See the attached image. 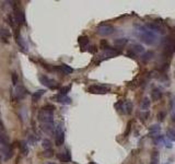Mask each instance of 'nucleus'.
Here are the masks:
<instances>
[{
  "instance_id": "1",
  "label": "nucleus",
  "mask_w": 175,
  "mask_h": 164,
  "mask_svg": "<svg viewBox=\"0 0 175 164\" xmlns=\"http://www.w3.org/2000/svg\"><path fill=\"white\" fill-rule=\"evenodd\" d=\"M136 35L147 45H153V44H156L159 42L158 34L150 31V30H147L144 27H138V30L136 31Z\"/></svg>"
},
{
  "instance_id": "2",
  "label": "nucleus",
  "mask_w": 175,
  "mask_h": 164,
  "mask_svg": "<svg viewBox=\"0 0 175 164\" xmlns=\"http://www.w3.org/2000/svg\"><path fill=\"white\" fill-rule=\"evenodd\" d=\"M163 53L162 56H164L165 58H170L173 56V54L175 53V39L171 36H166L163 39Z\"/></svg>"
},
{
  "instance_id": "3",
  "label": "nucleus",
  "mask_w": 175,
  "mask_h": 164,
  "mask_svg": "<svg viewBox=\"0 0 175 164\" xmlns=\"http://www.w3.org/2000/svg\"><path fill=\"white\" fill-rule=\"evenodd\" d=\"M37 119L41 123V125H43V124H52V125H54V112L42 109L39 112Z\"/></svg>"
},
{
  "instance_id": "4",
  "label": "nucleus",
  "mask_w": 175,
  "mask_h": 164,
  "mask_svg": "<svg viewBox=\"0 0 175 164\" xmlns=\"http://www.w3.org/2000/svg\"><path fill=\"white\" fill-rule=\"evenodd\" d=\"M13 8V18H15V23L22 25L25 24V14H24V11L22 10V8L18 5H13L12 6Z\"/></svg>"
},
{
  "instance_id": "5",
  "label": "nucleus",
  "mask_w": 175,
  "mask_h": 164,
  "mask_svg": "<svg viewBox=\"0 0 175 164\" xmlns=\"http://www.w3.org/2000/svg\"><path fill=\"white\" fill-rule=\"evenodd\" d=\"M55 143L57 147H61L65 143V131L61 123L55 127Z\"/></svg>"
},
{
  "instance_id": "6",
  "label": "nucleus",
  "mask_w": 175,
  "mask_h": 164,
  "mask_svg": "<svg viewBox=\"0 0 175 164\" xmlns=\"http://www.w3.org/2000/svg\"><path fill=\"white\" fill-rule=\"evenodd\" d=\"M39 80L44 87L48 88V89H51V90L58 89V87H59L57 81H55L54 79H51V78L47 77V76H45V75H40Z\"/></svg>"
},
{
  "instance_id": "7",
  "label": "nucleus",
  "mask_w": 175,
  "mask_h": 164,
  "mask_svg": "<svg viewBox=\"0 0 175 164\" xmlns=\"http://www.w3.org/2000/svg\"><path fill=\"white\" fill-rule=\"evenodd\" d=\"M88 91L93 94H105L110 91V87L106 84H93L88 88Z\"/></svg>"
},
{
  "instance_id": "8",
  "label": "nucleus",
  "mask_w": 175,
  "mask_h": 164,
  "mask_svg": "<svg viewBox=\"0 0 175 164\" xmlns=\"http://www.w3.org/2000/svg\"><path fill=\"white\" fill-rule=\"evenodd\" d=\"M115 32V27L110 24H101L96 29V33L101 36H108Z\"/></svg>"
},
{
  "instance_id": "9",
  "label": "nucleus",
  "mask_w": 175,
  "mask_h": 164,
  "mask_svg": "<svg viewBox=\"0 0 175 164\" xmlns=\"http://www.w3.org/2000/svg\"><path fill=\"white\" fill-rule=\"evenodd\" d=\"M1 157H2L3 161H8L13 157V150H12L11 146H6V147H1Z\"/></svg>"
},
{
  "instance_id": "10",
  "label": "nucleus",
  "mask_w": 175,
  "mask_h": 164,
  "mask_svg": "<svg viewBox=\"0 0 175 164\" xmlns=\"http://www.w3.org/2000/svg\"><path fill=\"white\" fill-rule=\"evenodd\" d=\"M54 70H56V71H59V72L64 73V75H70V73L73 72V69H72L70 66L66 65V64H61V65L59 66H54Z\"/></svg>"
},
{
  "instance_id": "11",
  "label": "nucleus",
  "mask_w": 175,
  "mask_h": 164,
  "mask_svg": "<svg viewBox=\"0 0 175 164\" xmlns=\"http://www.w3.org/2000/svg\"><path fill=\"white\" fill-rule=\"evenodd\" d=\"M120 51H117V49L115 48H112V47H110V48L105 49V51H103V55L101 56V58L103 57V59H106V58H112V57H116L117 55H119Z\"/></svg>"
},
{
  "instance_id": "12",
  "label": "nucleus",
  "mask_w": 175,
  "mask_h": 164,
  "mask_svg": "<svg viewBox=\"0 0 175 164\" xmlns=\"http://www.w3.org/2000/svg\"><path fill=\"white\" fill-rule=\"evenodd\" d=\"M57 158L64 163H69L71 161V154H70V151L68 149H66L64 152H60L57 154Z\"/></svg>"
},
{
  "instance_id": "13",
  "label": "nucleus",
  "mask_w": 175,
  "mask_h": 164,
  "mask_svg": "<svg viewBox=\"0 0 175 164\" xmlns=\"http://www.w3.org/2000/svg\"><path fill=\"white\" fill-rule=\"evenodd\" d=\"M27 94V89L24 87H22V85H20V87H17V89H15V100H22L25 97V95Z\"/></svg>"
},
{
  "instance_id": "14",
  "label": "nucleus",
  "mask_w": 175,
  "mask_h": 164,
  "mask_svg": "<svg viewBox=\"0 0 175 164\" xmlns=\"http://www.w3.org/2000/svg\"><path fill=\"white\" fill-rule=\"evenodd\" d=\"M53 100H55L56 102H58V103H60V104H64V105H69V104H71V99L68 97L67 95H66V96L60 95V94L54 95Z\"/></svg>"
},
{
  "instance_id": "15",
  "label": "nucleus",
  "mask_w": 175,
  "mask_h": 164,
  "mask_svg": "<svg viewBox=\"0 0 175 164\" xmlns=\"http://www.w3.org/2000/svg\"><path fill=\"white\" fill-rule=\"evenodd\" d=\"M0 37H1V42L8 44L9 43L8 39L11 37V32L8 29H5V27H0Z\"/></svg>"
},
{
  "instance_id": "16",
  "label": "nucleus",
  "mask_w": 175,
  "mask_h": 164,
  "mask_svg": "<svg viewBox=\"0 0 175 164\" xmlns=\"http://www.w3.org/2000/svg\"><path fill=\"white\" fill-rule=\"evenodd\" d=\"M129 51H132L134 54H136V55H138V54H142V53H144V46L140 45V44H132V45L130 46Z\"/></svg>"
},
{
  "instance_id": "17",
  "label": "nucleus",
  "mask_w": 175,
  "mask_h": 164,
  "mask_svg": "<svg viewBox=\"0 0 175 164\" xmlns=\"http://www.w3.org/2000/svg\"><path fill=\"white\" fill-rule=\"evenodd\" d=\"M19 148H20V151H21V153L23 155L29 154V151H30V150H29V143H27V141H24V140L20 141Z\"/></svg>"
},
{
  "instance_id": "18",
  "label": "nucleus",
  "mask_w": 175,
  "mask_h": 164,
  "mask_svg": "<svg viewBox=\"0 0 175 164\" xmlns=\"http://www.w3.org/2000/svg\"><path fill=\"white\" fill-rule=\"evenodd\" d=\"M15 41H17L18 45L20 46V48L23 51H25V44H24L23 39H22V36H21V34H20L19 30H15Z\"/></svg>"
},
{
  "instance_id": "19",
  "label": "nucleus",
  "mask_w": 175,
  "mask_h": 164,
  "mask_svg": "<svg viewBox=\"0 0 175 164\" xmlns=\"http://www.w3.org/2000/svg\"><path fill=\"white\" fill-rule=\"evenodd\" d=\"M154 57V54H153V51H146V53H144L142 54V56L140 58H141V61L142 63H148V61H150L152 59V58Z\"/></svg>"
},
{
  "instance_id": "20",
  "label": "nucleus",
  "mask_w": 175,
  "mask_h": 164,
  "mask_svg": "<svg viewBox=\"0 0 175 164\" xmlns=\"http://www.w3.org/2000/svg\"><path fill=\"white\" fill-rule=\"evenodd\" d=\"M150 105H151V102H150V100H149L148 97H144V99L141 101V104H140V109H141L144 112H146V111H148V109H149Z\"/></svg>"
},
{
  "instance_id": "21",
  "label": "nucleus",
  "mask_w": 175,
  "mask_h": 164,
  "mask_svg": "<svg viewBox=\"0 0 175 164\" xmlns=\"http://www.w3.org/2000/svg\"><path fill=\"white\" fill-rule=\"evenodd\" d=\"M78 43H79L81 48H85L86 46L89 45V37L88 36H80L78 39Z\"/></svg>"
},
{
  "instance_id": "22",
  "label": "nucleus",
  "mask_w": 175,
  "mask_h": 164,
  "mask_svg": "<svg viewBox=\"0 0 175 164\" xmlns=\"http://www.w3.org/2000/svg\"><path fill=\"white\" fill-rule=\"evenodd\" d=\"M151 97L153 101H160L161 97H162V92L159 89H153L151 92Z\"/></svg>"
},
{
  "instance_id": "23",
  "label": "nucleus",
  "mask_w": 175,
  "mask_h": 164,
  "mask_svg": "<svg viewBox=\"0 0 175 164\" xmlns=\"http://www.w3.org/2000/svg\"><path fill=\"white\" fill-rule=\"evenodd\" d=\"M147 27L150 29V31L152 32H158V33H162V32H163L162 27H161L160 25L156 24V23H149V24H147Z\"/></svg>"
},
{
  "instance_id": "24",
  "label": "nucleus",
  "mask_w": 175,
  "mask_h": 164,
  "mask_svg": "<svg viewBox=\"0 0 175 164\" xmlns=\"http://www.w3.org/2000/svg\"><path fill=\"white\" fill-rule=\"evenodd\" d=\"M44 93H45V90H37V91L34 92L33 94H32V100H33V102L39 101V100L44 95Z\"/></svg>"
},
{
  "instance_id": "25",
  "label": "nucleus",
  "mask_w": 175,
  "mask_h": 164,
  "mask_svg": "<svg viewBox=\"0 0 175 164\" xmlns=\"http://www.w3.org/2000/svg\"><path fill=\"white\" fill-rule=\"evenodd\" d=\"M132 112V103L130 101L124 102V114H131Z\"/></svg>"
},
{
  "instance_id": "26",
  "label": "nucleus",
  "mask_w": 175,
  "mask_h": 164,
  "mask_svg": "<svg viewBox=\"0 0 175 164\" xmlns=\"http://www.w3.org/2000/svg\"><path fill=\"white\" fill-rule=\"evenodd\" d=\"M127 43H128V39H125V37H123V39H116L115 41H114V44H115V46H117V47H123V46H125Z\"/></svg>"
},
{
  "instance_id": "27",
  "label": "nucleus",
  "mask_w": 175,
  "mask_h": 164,
  "mask_svg": "<svg viewBox=\"0 0 175 164\" xmlns=\"http://www.w3.org/2000/svg\"><path fill=\"white\" fill-rule=\"evenodd\" d=\"M160 130H161V128L159 125H152L151 127L149 128V133H150V135H152V133H154V135H156V133H159Z\"/></svg>"
},
{
  "instance_id": "28",
  "label": "nucleus",
  "mask_w": 175,
  "mask_h": 164,
  "mask_svg": "<svg viewBox=\"0 0 175 164\" xmlns=\"http://www.w3.org/2000/svg\"><path fill=\"white\" fill-rule=\"evenodd\" d=\"M151 164H159V152L153 151L151 157Z\"/></svg>"
},
{
  "instance_id": "29",
  "label": "nucleus",
  "mask_w": 175,
  "mask_h": 164,
  "mask_svg": "<svg viewBox=\"0 0 175 164\" xmlns=\"http://www.w3.org/2000/svg\"><path fill=\"white\" fill-rule=\"evenodd\" d=\"M70 89H71V87H70V85H68V87H64V88H61V89H59V93H58V94L64 95V96H66V95L68 94V92L70 91Z\"/></svg>"
},
{
  "instance_id": "30",
  "label": "nucleus",
  "mask_w": 175,
  "mask_h": 164,
  "mask_svg": "<svg viewBox=\"0 0 175 164\" xmlns=\"http://www.w3.org/2000/svg\"><path fill=\"white\" fill-rule=\"evenodd\" d=\"M40 138L37 137V136L35 135H30L29 136V141H27V143L29 145H35L36 142H37V140H39Z\"/></svg>"
},
{
  "instance_id": "31",
  "label": "nucleus",
  "mask_w": 175,
  "mask_h": 164,
  "mask_svg": "<svg viewBox=\"0 0 175 164\" xmlns=\"http://www.w3.org/2000/svg\"><path fill=\"white\" fill-rule=\"evenodd\" d=\"M42 143H43L42 146H43V148H44L45 150L52 149V142H51V141H49L48 139H44V140H43V142H42Z\"/></svg>"
},
{
  "instance_id": "32",
  "label": "nucleus",
  "mask_w": 175,
  "mask_h": 164,
  "mask_svg": "<svg viewBox=\"0 0 175 164\" xmlns=\"http://www.w3.org/2000/svg\"><path fill=\"white\" fill-rule=\"evenodd\" d=\"M43 155L45 158H52L54 155V151H53V149H48V150H45L44 151V153H43Z\"/></svg>"
},
{
  "instance_id": "33",
  "label": "nucleus",
  "mask_w": 175,
  "mask_h": 164,
  "mask_svg": "<svg viewBox=\"0 0 175 164\" xmlns=\"http://www.w3.org/2000/svg\"><path fill=\"white\" fill-rule=\"evenodd\" d=\"M11 78H12V84L15 85V87H17V85H18V80H19V78H18V75L15 72H13L11 75Z\"/></svg>"
},
{
  "instance_id": "34",
  "label": "nucleus",
  "mask_w": 175,
  "mask_h": 164,
  "mask_svg": "<svg viewBox=\"0 0 175 164\" xmlns=\"http://www.w3.org/2000/svg\"><path fill=\"white\" fill-rule=\"evenodd\" d=\"M166 135H168V137L170 138L171 140H173V141L175 140V131L173 130V129H169V130L166 131Z\"/></svg>"
},
{
  "instance_id": "35",
  "label": "nucleus",
  "mask_w": 175,
  "mask_h": 164,
  "mask_svg": "<svg viewBox=\"0 0 175 164\" xmlns=\"http://www.w3.org/2000/svg\"><path fill=\"white\" fill-rule=\"evenodd\" d=\"M156 117H158L159 121H163L164 118H165V112H159V114H158Z\"/></svg>"
},
{
  "instance_id": "36",
  "label": "nucleus",
  "mask_w": 175,
  "mask_h": 164,
  "mask_svg": "<svg viewBox=\"0 0 175 164\" xmlns=\"http://www.w3.org/2000/svg\"><path fill=\"white\" fill-rule=\"evenodd\" d=\"M8 20H9V24L11 25L12 27H15V18H13V15L10 14L9 17H8Z\"/></svg>"
},
{
  "instance_id": "37",
  "label": "nucleus",
  "mask_w": 175,
  "mask_h": 164,
  "mask_svg": "<svg viewBox=\"0 0 175 164\" xmlns=\"http://www.w3.org/2000/svg\"><path fill=\"white\" fill-rule=\"evenodd\" d=\"M42 109H47V111H52V112L55 111V106H54V105H52V104H46L45 106H43Z\"/></svg>"
},
{
  "instance_id": "38",
  "label": "nucleus",
  "mask_w": 175,
  "mask_h": 164,
  "mask_svg": "<svg viewBox=\"0 0 175 164\" xmlns=\"http://www.w3.org/2000/svg\"><path fill=\"white\" fill-rule=\"evenodd\" d=\"M101 48L103 49V51H105V49L110 48V46H108L107 42H106L105 39H103V41H101Z\"/></svg>"
},
{
  "instance_id": "39",
  "label": "nucleus",
  "mask_w": 175,
  "mask_h": 164,
  "mask_svg": "<svg viewBox=\"0 0 175 164\" xmlns=\"http://www.w3.org/2000/svg\"><path fill=\"white\" fill-rule=\"evenodd\" d=\"M148 116H149V113H148V112H144V113L140 114V117H141V121H147V117H148Z\"/></svg>"
},
{
  "instance_id": "40",
  "label": "nucleus",
  "mask_w": 175,
  "mask_h": 164,
  "mask_svg": "<svg viewBox=\"0 0 175 164\" xmlns=\"http://www.w3.org/2000/svg\"><path fill=\"white\" fill-rule=\"evenodd\" d=\"M130 127H131V121H129L128 123V125H127V129H126V131H125V137L129 133V131H130Z\"/></svg>"
},
{
  "instance_id": "41",
  "label": "nucleus",
  "mask_w": 175,
  "mask_h": 164,
  "mask_svg": "<svg viewBox=\"0 0 175 164\" xmlns=\"http://www.w3.org/2000/svg\"><path fill=\"white\" fill-rule=\"evenodd\" d=\"M127 56H128V57H131V58H136V54H134V53H132V51H127Z\"/></svg>"
},
{
  "instance_id": "42",
  "label": "nucleus",
  "mask_w": 175,
  "mask_h": 164,
  "mask_svg": "<svg viewBox=\"0 0 175 164\" xmlns=\"http://www.w3.org/2000/svg\"><path fill=\"white\" fill-rule=\"evenodd\" d=\"M90 48L91 49H89V51H91V53H96V51H98V49H96V46H91Z\"/></svg>"
},
{
  "instance_id": "43",
  "label": "nucleus",
  "mask_w": 175,
  "mask_h": 164,
  "mask_svg": "<svg viewBox=\"0 0 175 164\" xmlns=\"http://www.w3.org/2000/svg\"><path fill=\"white\" fill-rule=\"evenodd\" d=\"M0 131H5V128H3V123L0 119Z\"/></svg>"
},
{
  "instance_id": "44",
  "label": "nucleus",
  "mask_w": 175,
  "mask_h": 164,
  "mask_svg": "<svg viewBox=\"0 0 175 164\" xmlns=\"http://www.w3.org/2000/svg\"><path fill=\"white\" fill-rule=\"evenodd\" d=\"M46 164H56V163H54V162H48V163H46Z\"/></svg>"
},
{
  "instance_id": "45",
  "label": "nucleus",
  "mask_w": 175,
  "mask_h": 164,
  "mask_svg": "<svg viewBox=\"0 0 175 164\" xmlns=\"http://www.w3.org/2000/svg\"><path fill=\"white\" fill-rule=\"evenodd\" d=\"M90 164H95V163H90Z\"/></svg>"
},
{
  "instance_id": "46",
  "label": "nucleus",
  "mask_w": 175,
  "mask_h": 164,
  "mask_svg": "<svg viewBox=\"0 0 175 164\" xmlns=\"http://www.w3.org/2000/svg\"><path fill=\"white\" fill-rule=\"evenodd\" d=\"M166 164H169V163H166Z\"/></svg>"
}]
</instances>
